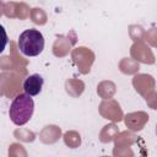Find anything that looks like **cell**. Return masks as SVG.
Returning <instances> with one entry per match:
<instances>
[{"mask_svg": "<svg viewBox=\"0 0 157 157\" xmlns=\"http://www.w3.org/2000/svg\"><path fill=\"white\" fill-rule=\"evenodd\" d=\"M33 110L34 102L32 97L26 93H20L13 98L9 109V115L15 125L21 126L29 121L33 115Z\"/></svg>", "mask_w": 157, "mask_h": 157, "instance_id": "6da1fadb", "label": "cell"}, {"mask_svg": "<svg viewBox=\"0 0 157 157\" xmlns=\"http://www.w3.org/2000/svg\"><path fill=\"white\" fill-rule=\"evenodd\" d=\"M18 49L26 56H37L44 49V37L34 28L23 31L18 37Z\"/></svg>", "mask_w": 157, "mask_h": 157, "instance_id": "7a4b0ae2", "label": "cell"}, {"mask_svg": "<svg viewBox=\"0 0 157 157\" xmlns=\"http://www.w3.org/2000/svg\"><path fill=\"white\" fill-rule=\"evenodd\" d=\"M44 80L39 74H32L23 81V91L26 94L33 97L40 93Z\"/></svg>", "mask_w": 157, "mask_h": 157, "instance_id": "3957f363", "label": "cell"}, {"mask_svg": "<svg viewBox=\"0 0 157 157\" xmlns=\"http://www.w3.org/2000/svg\"><path fill=\"white\" fill-rule=\"evenodd\" d=\"M7 42H9V37H7V33L4 28L2 25H0V54L5 50L6 45H7Z\"/></svg>", "mask_w": 157, "mask_h": 157, "instance_id": "277c9868", "label": "cell"}]
</instances>
